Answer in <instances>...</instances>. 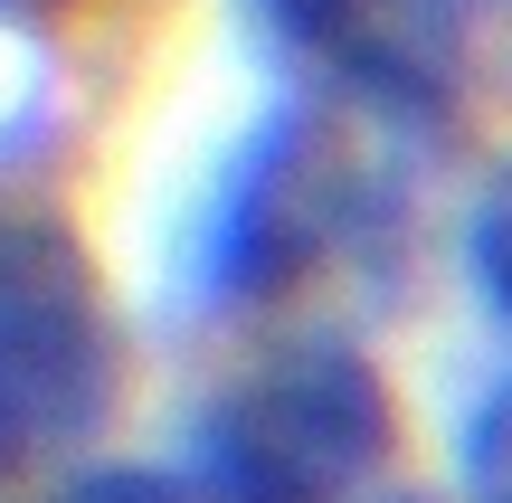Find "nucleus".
<instances>
[{"label": "nucleus", "instance_id": "obj_6", "mask_svg": "<svg viewBox=\"0 0 512 503\" xmlns=\"http://www.w3.org/2000/svg\"><path fill=\"white\" fill-rule=\"evenodd\" d=\"M238 10L275 38V48L323 57V67H332V57H342V38L361 29V10H370V0H238Z\"/></svg>", "mask_w": 512, "mask_h": 503}, {"label": "nucleus", "instance_id": "obj_9", "mask_svg": "<svg viewBox=\"0 0 512 503\" xmlns=\"http://www.w3.org/2000/svg\"><path fill=\"white\" fill-rule=\"evenodd\" d=\"M76 10H86V0H0V29L10 38H48V29H67Z\"/></svg>", "mask_w": 512, "mask_h": 503}, {"label": "nucleus", "instance_id": "obj_1", "mask_svg": "<svg viewBox=\"0 0 512 503\" xmlns=\"http://www.w3.org/2000/svg\"><path fill=\"white\" fill-rule=\"evenodd\" d=\"M389 466V390L351 342H294L190 428L200 503H361Z\"/></svg>", "mask_w": 512, "mask_h": 503}, {"label": "nucleus", "instance_id": "obj_3", "mask_svg": "<svg viewBox=\"0 0 512 503\" xmlns=\"http://www.w3.org/2000/svg\"><path fill=\"white\" fill-rule=\"evenodd\" d=\"M114 399V333L95 266L48 209H0V485L76 437Z\"/></svg>", "mask_w": 512, "mask_h": 503}, {"label": "nucleus", "instance_id": "obj_7", "mask_svg": "<svg viewBox=\"0 0 512 503\" xmlns=\"http://www.w3.org/2000/svg\"><path fill=\"white\" fill-rule=\"evenodd\" d=\"M465 485L475 503H512V371L465 409Z\"/></svg>", "mask_w": 512, "mask_h": 503}, {"label": "nucleus", "instance_id": "obj_2", "mask_svg": "<svg viewBox=\"0 0 512 503\" xmlns=\"http://www.w3.org/2000/svg\"><path fill=\"white\" fill-rule=\"evenodd\" d=\"M342 219H351V181H342V152H332L323 114L313 105H266L228 143L219 181L190 209V238L171 257L181 304L247 314V304L294 295L323 266V247L342 238Z\"/></svg>", "mask_w": 512, "mask_h": 503}, {"label": "nucleus", "instance_id": "obj_10", "mask_svg": "<svg viewBox=\"0 0 512 503\" xmlns=\"http://www.w3.org/2000/svg\"><path fill=\"white\" fill-rule=\"evenodd\" d=\"M494 48H503V76H512V0H494Z\"/></svg>", "mask_w": 512, "mask_h": 503}, {"label": "nucleus", "instance_id": "obj_5", "mask_svg": "<svg viewBox=\"0 0 512 503\" xmlns=\"http://www.w3.org/2000/svg\"><path fill=\"white\" fill-rule=\"evenodd\" d=\"M465 276H475V295L512 323V152L484 171L475 209H465Z\"/></svg>", "mask_w": 512, "mask_h": 503}, {"label": "nucleus", "instance_id": "obj_8", "mask_svg": "<svg viewBox=\"0 0 512 503\" xmlns=\"http://www.w3.org/2000/svg\"><path fill=\"white\" fill-rule=\"evenodd\" d=\"M29 503H190V494L162 485V475H143V466H86V475H57V485L29 494Z\"/></svg>", "mask_w": 512, "mask_h": 503}, {"label": "nucleus", "instance_id": "obj_4", "mask_svg": "<svg viewBox=\"0 0 512 503\" xmlns=\"http://www.w3.org/2000/svg\"><path fill=\"white\" fill-rule=\"evenodd\" d=\"M465 67H475V0H370L332 57V76L399 133H437L465 95Z\"/></svg>", "mask_w": 512, "mask_h": 503}, {"label": "nucleus", "instance_id": "obj_11", "mask_svg": "<svg viewBox=\"0 0 512 503\" xmlns=\"http://www.w3.org/2000/svg\"><path fill=\"white\" fill-rule=\"evenodd\" d=\"M361 503H427V494H408V485H380V494H361Z\"/></svg>", "mask_w": 512, "mask_h": 503}]
</instances>
